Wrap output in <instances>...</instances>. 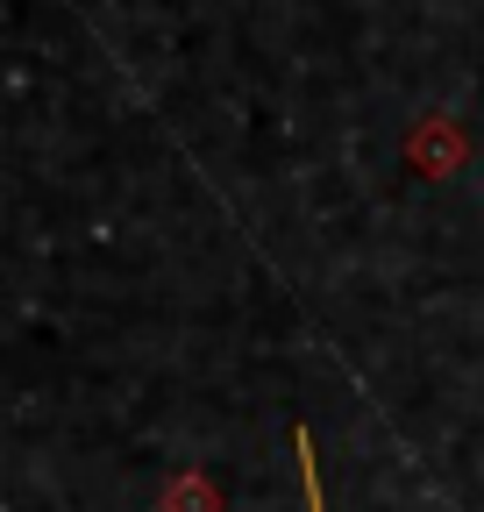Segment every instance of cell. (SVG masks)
<instances>
[{
  "label": "cell",
  "instance_id": "6da1fadb",
  "mask_svg": "<svg viewBox=\"0 0 484 512\" xmlns=\"http://www.w3.org/2000/svg\"><path fill=\"white\" fill-rule=\"evenodd\" d=\"M463 157H470L463 121H449V114H420V121L406 128V164H413L420 178H449V171H463Z\"/></svg>",
  "mask_w": 484,
  "mask_h": 512
},
{
  "label": "cell",
  "instance_id": "7a4b0ae2",
  "mask_svg": "<svg viewBox=\"0 0 484 512\" xmlns=\"http://www.w3.org/2000/svg\"><path fill=\"white\" fill-rule=\"evenodd\" d=\"M157 512H221V484H214L200 463H186V470H171V477H164Z\"/></svg>",
  "mask_w": 484,
  "mask_h": 512
},
{
  "label": "cell",
  "instance_id": "3957f363",
  "mask_svg": "<svg viewBox=\"0 0 484 512\" xmlns=\"http://www.w3.org/2000/svg\"><path fill=\"white\" fill-rule=\"evenodd\" d=\"M292 456H299V491H307V512H328V491H321V456H314V434L292 427Z\"/></svg>",
  "mask_w": 484,
  "mask_h": 512
}]
</instances>
